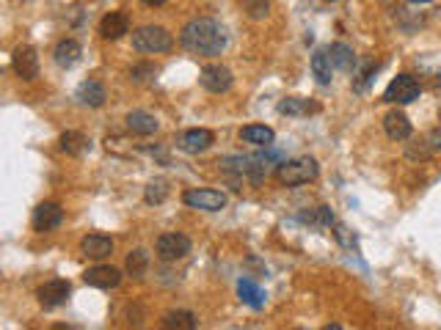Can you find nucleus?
Instances as JSON below:
<instances>
[{
    "label": "nucleus",
    "mask_w": 441,
    "mask_h": 330,
    "mask_svg": "<svg viewBox=\"0 0 441 330\" xmlns=\"http://www.w3.org/2000/svg\"><path fill=\"white\" fill-rule=\"evenodd\" d=\"M317 174H320V165H317L315 157H295V160H284V163L276 168V179L287 187L306 185V182L317 179Z\"/></svg>",
    "instance_id": "obj_2"
},
{
    "label": "nucleus",
    "mask_w": 441,
    "mask_h": 330,
    "mask_svg": "<svg viewBox=\"0 0 441 330\" xmlns=\"http://www.w3.org/2000/svg\"><path fill=\"white\" fill-rule=\"evenodd\" d=\"M240 141L254 146H274L276 132L271 127H265V124H249V127L240 129Z\"/></svg>",
    "instance_id": "obj_21"
},
{
    "label": "nucleus",
    "mask_w": 441,
    "mask_h": 330,
    "mask_svg": "<svg viewBox=\"0 0 441 330\" xmlns=\"http://www.w3.org/2000/svg\"><path fill=\"white\" fill-rule=\"evenodd\" d=\"M155 250H157V256L163 262H180V259H185L190 253V240L185 234H180V231H171V234L157 237Z\"/></svg>",
    "instance_id": "obj_7"
},
{
    "label": "nucleus",
    "mask_w": 441,
    "mask_h": 330,
    "mask_svg": "<svg viewBox=\"0 0 441 330\" xmlns=\"http://www.w3.org/2000/svg\"><path fill=\"white\" fill-rule=\"evenodd\" d=\"M427 146H430L433 151H441V124L430 129V135H427Z\"/></svg>",
    "instance_id": "obj_33"
},
{
    "label": "nucleus",
    "mask_w": 441,
    "mask_h": 330,
    "mask_svg": "<svg viewBox=\"0 0 441 330\" xmlns=\"http://www.w3.org/2000/svg\"><path fill=\"white\" fill-rule=\"evenodd\" d=\"M408 3H417V6H422V3H430V0H408Z\"/></svg>",
    "instance_id": "obj_35"
},
{
    "label": "nucleus",
    "mask_w": 441,
    "mask_h": 330,
    "mask_svg": "<svg viewBox=\"0 0 441 330\" xmlns=\"http://www.w3.org/2000/svg\"><path fill=\"white\" fill-rule=\"evenodd\" d=\"M375 72H378V63L375 61H367L361 69H356V72H353V75H356V78H353V91L361 94V91L370 85V80L375 78Z\"/></svg>",
    "instance_id": "obj_30"
},
{
    "label": "nucleus",
    "mask_w": 441,
    "mask_h": 330,
    "mask_svg": "<svg viewBox=\"0 0 441 330\" xmlns=\"http://www.w3.org/2000/svg\"><path fill=\"white\" fill-rule=\"evenodd\" d=\"M88 146H91L88 138H85L83 132H78V129H66L61 135V151L72 154V157H81Z\"/></svg>",
    "instance_id": "obj_24"
},
{
    "label": "nucleus",
    "mask_w": 441,
    "mask_h": 330,
    "mask_svg": "<svg viewBox=\"0 0 441 330\" xmlns=\"http://www.w3.org/2000/svg\"><path fill=\"white\" fill-rule=\"evenodd\" d=\"M301 220L303 223H312V226H334V212L328 209V206H317V209H312V212H301Z\"/></svg>",
    "instance_id": "obj_27"
},
{
    "label": "nucleus",
    "mask_w": 441,
    "mask_h": 330,
    "mask_svg": "<svg viewBox=\"0 0 441 330\" xmlns=\"http://www.w3.org/2000/svg\"><path fill=\"white\" fill-rule=\"evenodd\" d=\"M317 110H320V105L309 102L303 97H287V100L279 102V113L281 116H309V113H317Z\"/></svg>",
    "instance_id": "obj_23"
},
{
    "label": "nucleus",
    "mask_w": 441,
    "mask_h": 330,
    "mask_svg": "<svg viewBox=\"0 0 441 330\" xmlns=\"http://www.w3.org/2000/svg\"><path fill=\"white\" fill-rule=\"evenodd\" d=\"M141 3H147V6H152V9H157V6H166L168 0H141Z\"/></svg>",
    "instance_id": "obj_34"
},
{
    "label": "nucleus",
    "mask_w": 441,
    "mask_h": 330,
    "mask_svg": "<svg viewBox=\"0 0 441 330\" xmlns=\"http://www.w3.org/2000/svg\"><path fill=\"white\" fill-rule=\"evenodd\" d=\"M171 33H168L163 25H141L138 31H133V47L138 53H168L171 50Z\"/></svg>",
    "instance_id": "obj_3"
},
{
    "label": "nucleus",
    "mask_w": 441,
    "mask_h": 330,
    "mask_svg": "<svg viewBox=\"0 0 441 330\" xmlns=\"http://www.w3.org/2000/svg\"><path fill=\"white\" fill-rule=\"evenodd\" d=\"M125 33H130V17H127L125 11H110L103 17L100 22V36L108 41H116L122 39Z\"/></svg>",
    "instance_id": "obj_14"
},
{
    "label": "nucleus",
    "mask_w": 441,
    "mask_h": 330,
    "mask_svg": "<svg viewBox=\"0 0 441 330\" xmlns=\"http://www.w3.org/2000/svg\"><path fill=\"white\" fill-rule=\"evenodd\" d=\"M149 267V253L144 247H135V250H130L125 259V270L133 275V278H141Z\"/></svg>",
    "instance_id": "obj_25"
},
{
    "label": "nucleus",
    "mask_w": 441,
    "mask_h": 330,
    "mask_svg": "<svg viewBox=\"0 0 441 330\" xmlns=\"http://www.w3.org/2000/svg\"><path fill=\"white\" fill-rule=\"evenodd\" d=\"M331 50V61H334L336 69H342V72H356V53H353V47L351 44H345V41H336L328 47Z\"/></svg>",
    "instance_id": "obj_22"
},
{
    "label": "nucleus",
    "mask_w": 441,
    "mask_h": 330,
    "mask_svg": "<svg viewBox=\"0 0 441 330\" xmlns=\"http://www.w3.org/2000/svg\"><path fill=\"white\" fill-rule=\"evenodd\" d=\"M125 122H127V129L135 132V135H155L160 129V122L152 113H147V110H130Z\"/></svg>",
    "instance_id": "obj_19"
},
{
    "label": "nucleus",
    "mask_w": 441,
    "mask_h": 330,
    "mask_svg": "<svg viewBox=\"0 0 441 330\" xmlns=\"http://www.w3.org/2000/svg\"><path fill=\"white\" fill-rule=\"evenodd\" d=\"M63 223V209L56 201H42V204L33 209V228L44 234V231H53Z\"/></svg>",
    "instance_id": "obj_11"
},
{
    "label": "nucleus",
    "mask_w": 441,
    "mask_h": 330,
    "mask_svg": "<svg viewBox=\"0 0 441 330\" xmlns=\"http://www.w3.org/2000/svg\"><path fill=\"white\" fill-rule=\"evenodd\" d=\"M182 204L190 209H204V212H221L227 206V196L221 190L210 187H190L182 193Z\"/></svg>",
    "instance_id": "obj_5"
},
{
    "label": "nucleus",
    "mask_w": 441,
    "mask_h": 330,
    "mask_svg": "<svg viewBox=\"0 0 441 330\" xmlns=\"http://www.w3.org/2000/svg\"><path fill=\"white\" fill-rule=\"evenodd\" d=\"M212 144H215V135L204 127H193V129H185L182 135H177V149L185 154H202Z\"/></svg>",
    "instance_id": "obj_9"
},
{
    "label": "nucleus",
    "mask_w": 441,
    "mask_h": 330,
    "mask_svg": "<svg viewBox=\"0 0 441 330\" xmlns=\"http://www.w3.org/2000/svg\"><path fill=\"white\" fill-rule=\"evenodd\" d=\"M81 253L88 256V259L103 262V259H108L113 253V240L105 237V234H88V237L81 240Z\"/></svg>",
    "instance_id": "obj_15"
},
{
    "label": "nucleus",
    "mask_w": 441,
    "mask_h": 330,
    "mask_svg": "<svg viewBox=\"0 0 441 330\" xmlns=\"http://www.w3.org/2000/svg\"><path fill=\"white\" fill-rule=\"evenodd\" d=\"M240 9L251 20H265L271 14V0H240Z\"/></svg>",
    "instance_id": "obj_28"
},
{
    "label": "nucleus",
    "mask_w": 441,
    "mask_h": 330,
    "mask_svg": "<svg viewBox=\"0 0 441 330\" xmlns=\"http://www.w3.org/2000/svg\"><path fill=\"white\" fill-rule=\"evenodd\" d=\"M312 75L320 85H331L334 80V61H331V50L328 47H317L312 53Z\"/></svg>",
    "instance_id": "obj_18"
},
{
    "label": "nucleus",
    "mask_w": 441,
    "mask_h": 330,
    "mask_svg": "<svg viewBox=\"0 0 441 330\" xmlns=\"http://www.w3.org/2000/svg\"><path fill=\"white\" fill-rule=\"evenodd\" d=\"M163 325L166 328H177V330H193L199 328V319L190 314V311H168L163 316Z\"/></svg>",
    "instance_id": "obj_26"
},
{
    "label": "nucleus",
    "mask_w": 441,
    "mask_h": 330,
    "mask_svg": "<svg viewBox=\"0 0 441 330\" xmlns=\"http://www.w3.org/2000/svg\"><path fill=\"white\" fill-rule=\"evenodd\" d=\"M383 129H386V135H389L392 141H408L414 127H411L408 116H405L403 110H389V113L383 116Z\"/></svg>",
    "instance_id": "obj_16"
},
{
    "label": "nucleus",
    "mask_w": 441,
    "mask_h": 330,
    "mask_svg": "<svg viewBox=\"0 0 441 330\" xmlns=\"http://www.w3.org/2000/svg\"><path fill=\"white\" fill-rule=\"evenodd\" d=\"M180 44L193 55H221L227 47V33L210 17H196L180 31Z\"/></svg>",
    "instance_id": "obj_1"
},
{
    "label": "nucleus",
    "mask_w": 441,
    "mask_h": 330,
    "mask_svg": "<svg viewBox=\"0 0 441 330\" xmlns=\"http://www.w3.org/2000/svg\"><path fill=\"white\" fill-rule=\"evenodd\" d=\"M155 75H157V66H155V63H138V66L130 69V80H135V82H147V80H152Z\"/></svg>",
    "instance_id": "obj_31"
},
{
    "label": "nucleus",
    "mask_w": 441,
    "mask_h": 330,
    "mask_svg": "<svg viewBox=\"0 0 441 330\" xmlns=\"http://www.w3.org/2000/svg\"><path fill=\"white\" fill-rule=\"evenodd\" d=\"M199 82L210 94H227L232 88V82H234V78H232L229 66H224V63H207L202 69V75H199Z\"/></svg>",
    "instance_id": "obj_6"
},
{
    "label": "nucleus",
    "mask_w": 441,
    "mask_h": 330,
    "mask_svg": "<svg viewBox=\"0 0 441 330\" xmlns=\"http://www.w3.org/2000/svg\"><path fill=\"white\" fill-rule=\"evenodd\" d=\"M69 294H72V284L63 281V278H56V281H47V284L39 287L36 300H39L42 309L53 311V309H58V306H63V303L69 300Z\"/></svg>",
    "instance_id": "obj_8"
},
{
    "label": "nucleus",
    "mask_w": 441,
    "mask_h": 330,
    "mask_svg": "<svg viewBox=\"0 0 441 330\" xmlns=\"http://www.w3.org/2000/svg\"><path fill=\"white\" fill-rule=\"evenodd\" d=\"M422 94V85L414 75H398L395 80L386 85L383 91V102L389 105H408L414 100H420Z\"/></svg>",
    "instance_id": "obj_4"
},
{
    "label": "nucleus",
    "mask_w": 441,
    "mask_h": 330,
    "mask_svg": "<svg viewBox=\"0 0 441 330\" xmlns=\"http://www.w3.org/2000/svg\"><path fill=\"white\" fill-rule=\"evenodd\" d=\"M81 55H83V50L75 39H61L56 44V53H53V58L61 69H72L75 63L81 61Z\"/></svg>",
    "instance_id": "obj_20"
},
{
    "label": "nucleus",
    "mask_w": 441,
    "mask_h": 330,
    "mask_svg": "<svg viewBox=\"0 0 441 330\" xmlns=\"http://www.w3.org/2000/svg\"><path fill=\"white\" fill-rule=\"evenodd\" d=\"M168 196V182L166 179H152L144 190V201L147 204H163Z\"/></svg>",
    "instance_id": "obj_29"
},
{
    "label": "nucleus",
    "mask_w": 441,
    "mask_h": 330,
    "mask_svg": "<svg viewBox=\"0 0 441 330\" xmlns=\"http://www.w3.org/2000/svg\"><path fill=\"white\" fill-rule=\"evenodd\" d=\"M336 240H339V243H342V245H348V247H356V240H353V237H351V231H348V228L342 226V223H336Z\"/></svg>",
    "instance_id": "obj_32"
},
{
    "label": "nucleus",
    "mask_w": 441,
    "mask_h": 330,
    "mask_svg": "<svg viewBox=\"0 0 441 330\" xmlns=\"http://www.w3.org/2000/svg\"><path fill=\"white\" fill-rule=\"evenodd\" d=\"M75 100H78L81 105H85V107H103L108 100L105 85H103L100 80H94V78H88V80H83L81 85H78Z\"/></svg>",
    "instance_id": "obj_13"
},
{
    "label": "nucleus",
    "mask_w": 441,
    "mask_h": 330,
    "mask_svg": "<svg viewBox=\"0 0 441 330\" xmlns=\"http://www.w3.org/2000/svg\"><path fill=\"white\" fill-rule=\"evenodd\" d=\"M83 281L94 289H116L122 284V272L110 265H97V267L85 270Z\"/></svg>",
    "instance_id": "obj_12"
},
{
    "label": "nucleus",
    "mask_w": 441,
    "mask_h": 330,
    "mask_svg": "<svg viewBox=\"0 0 441 330\" xmlns=\"http://www.w3.org/2000/svg\"><path fill=\"white\" fill-rule=\"evenodd\" d=\"M237 297L254 311H262L265 309V300H268L265 289L259 287L256 281H251V278H240V281H237Z\"/></svg>",
    "instance_id": "obj_17"
},
{
    "label": "nucleus",
    "mask_w": 441,
    "mask_h": 330,
    "mask_svg": "<svg viewBox=\"0 0 441 330\" xmlns=\"http://www.w3.org/2000/svg\"><path fill=\"white\" fill-rule=\"evenodd\" d=\"M11 66H14L17 78H22V80H36L39 78V55H36V50L31 44H20L14 50Z\"/></svg>",
    "instance_id": "obj_10"
}]
</instances>
